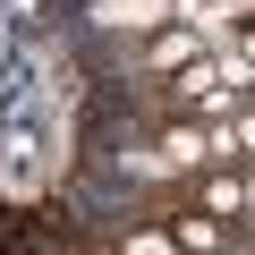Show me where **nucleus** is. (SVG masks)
<instances>
[{
    "mask_svg": "<svg viewBox=\"0 0 255 255\" xmlns=\"http://www.w3.org/2000/svg\"><path fill=\"white\" fill-rule=\"evenodd\" d=\"M221 34H230V43H238V60L255 68V17H238V26H221Z\"/></svg>",
    "mask_w": 255,
    "mask_h": 255,
    "instance_id": "1",
    "label": "nucleus"
}]
</instances>
